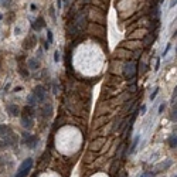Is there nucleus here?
I'll return each instance as SVG.
<instances>
[{"mask_svg": "<svg viewBox=\"0 0 177 177\" xmlns=\"http://www.w3.org/2000/svg\"><path fill=\"white\" fill-rule=\"evenodd\" d=\"M137 73V64L135 61H129L123 65V75L126 80H133Z\"/></svg>", "mask_w": 177, "mask_h": 177, "instance_id": "nucleus-5", "label": "nucleus"}, {"mask_svg": "<svg viewBox=\"0 0 177 177\" xmlns=\"http://www.w3.org/2000/svg\"><path fill=\"white\" fill-rule=\"evenodd\" d=\"M21 143L26 147H28V149H36L37 145H38V137L36 136V135L28 133V132H24L23 136H21Z\"/></svg>", "mask_w": 177, "mask_h": 177, "instance_id": "nucleus-4", "label": "nucleus"}, {"mask_svg": "<svg viewBox=\"0 0 177 177\" xmlns=\"http://www.w3.org/2000/svg\"><path fill=\"white\" fill-rule=\"evenodd\" d=\"M11 133H13V130H11V128L9 125H0V137H3L6 140Z\"/></svg>", "mask_w": 177, "mask_h": 177, "instance_id": "nucleus-11", "label": "nucleus"}, {"mask_svg": "<svg viewBox=\"0 0 177 177\" xmlns=\"http://www.w3.org/2000/svg\"><path fill=\"white\" fill-rule=\"evenodd\" d=\"M20 116H21V125L26 129H31L34 126V116H36V113H34L33 106L27 105L23 109V112L20 113Z\"/></svg>", "mask_w": 177, "mask_h": 177, "instance_id": "nucleus-2", "label": "nucleus"}, {"mask_svg": "<svg viewBox=\"0 0 177 177\" xmlns=\"http://www.w3.org/2000/svg\"><path fill=\"white\" fill-rule=\"evenodd\" d=\"M33 164H34V160H33L31 157H27V159L23 160V163L20 164V167L17 169L16 176L14 177H27V174H28L33 169Z\"/></svg>", "mask_w": 177, "mask_h": 177, "instance_id": "nucleus-3", "label": "nucleus"}, {"mask_svg": "<svg viewBox=\"0 0 177 177\" xmlns=\"http://www.w3.org/2000/svg\"><path fill=\"white\" fill-rule=\"evenodd\" d=\"M18 73L21 74V77H23V78H28V71L26 70L24 67H20V68H18Z\"/></svg>", "mask_w": 177, "mask_h": 177, "instance_id": "nucleus-23", "label": "nucleus"}, {"mask_svg": "<svg viewBox=\"0 0 177 177\" xmlns=\"http://www.w3.org/2000/svg\"><path fill=\"white\" fill-rule=\"evenodd\" d=\"M154 176H156V173H154V171H147V173L140 174V177H154Z\"/></svg>", "mask_w": 177, "mask_h": 177, "instance_id": "nucleus-28", "label": "nucleus"}, {"mask_svg": "<svg viewBox=\"0 0 177 177\" xmlns=\"http://www.w3.org/2000/svg\"><path fill=\"white\" fill-rule=\"evenodd\" d=\"M51 87H53V92L57 95V94L60 92V84H58V80H53V81H51Z\"/></svg>", "mask_w": 177, "mask_h": 177, "instance_id": "nucleus-17", "label": "nucleus"}, {"mask_svg": "<svg viewBox=\"0 0 177 177\" xmlns=\"http://www.w3.org/2000/svg\"><path fill=\"white\" fill-rule=\"evenodd\" d=\"M161 177H164V176H161Z\"/></svg>", "mask_w": 177, "mask_h": 177, "instance_id": "nucleus-36", "label": "nucleus"}, {"mask_svg": "<svg viewBox=\"0 0 177 177\" xmlns=\"http://www.w3.org/2000/svg\"><path fill=\"white\" fill-rule=\"evenodd\" d=\"M54 61L55 63H60V51L55 50V53H54Z\"/></svg>", "mask_w": 177, "mask_h": 177, "instance_id": "nucleus-29", "label": "nucleus"}, {"mask_svg": "<svg viewBox=\"0 0 177 177\" xmlns=\"http://www.w3.org/2000/svg\"><path fill=\"white\" fill-rule=\"evenodd\" d=\"M48 13H50V16H51V18H53V21L55 23V20H57V17H55V9L51 6V7H50V10H48Z\"/></svg>", "mask_w": 177, "mask_h": 177, "instance_id": "nucleus-24", "label": "nucleus"}, {"mask_svg": "<svg viewBox=\"0 0 177 177\" xmlns=\"http://www.w3.org/2000/svg\"><path fill=\"white\" fill-rule=\"evenodd\" d=\"M169 145H170V147H171V149H176V145H177L176 133H173V135L169 137Z\"/></svg>", "mask_w": 177, "mask_h": 177, "instance_id": "nucleus-19", "label": "nucleus"}, {"mask_svg": "<svg viewBox=\"0 0 177 177\" xmlns=\"http://www.w3.org/2000/svg\"><path fill=\"white\" fill-rule=\"evenodd\" d=\"M105 143V139L102 137V139H98V140H95V142H92L91 145H89V147H91V150H99L101 149V146Z\"/></svg>", "mask_w": 177, "mask_h": 177, "instance_id": "nucleus-15", "label": "nucleus"}, {"mask_svg": "<svg viewBox=\"0 0 177 177\" xmlns=\"http://www.w3.org/2000/svg\"><path fill=\"white\" fill-rule=\"evenodd\" d=\"M0 6L4 9H9L11 6V0H0Z\"/></svg>", "mask_w": 177, "mask_h": 177, "instance_id": "nucleus-22", "label": "nucleus"}, {"mask_svg": "<svg viewBox=\"0 0 177 177\" xmlns=\"http://www.w3.org/2000/svg\"><path fill=\"white\" fill-rule=\"evenodd\" d=\"M122 47L123 48H130V50H136V48H140L142 44L139 40H130V41H125L122 43Z\"/></svg>", "mask_w": 177, "mask_h": 177, "instance_id": "nucleus-10", "label": "nucleus"}, {"mask_svg": "<svg viewBox=\"0 0 177 177\" xmlns=\"http://www.w3.org/2000/svg\"><path fill=\"white\" fill-rule=\"evenodd\" d=\"M27 67L33 70V71H36V70H38L40 68V61L37 60V58H34V57H30L28 60H27Z\"/></svg>", "mask_w": 177, "mask_h": 177, "instance_id": "nucleus-13", "label": "nucleus"}, {"mask_svg": "<svg viewBox=\"0 0 177 177\" xmlns=\"http://www.w3.org/2000/svg\"><path fill=\"white\" fill-rule=\"evenodd\" d=\"M27 104L30 105V106H33V108L37 105V99H36V97H34L33 94H30V95L27 97Z\"/></svg>", "mask_w": 177, "mask_h": 177, "instance_id": "nucleus-18", "label": "nucleus"}, {"mask_svg": "<svg viewBox=\"0 0 177 177\" xmlns=\"http://www.w3.org/2000/svg\"><path fill=\"white\" fill-rule=\"evenodd\" d=\"M31 27H33V30L34 31H37V33H40L44 27H45V21H44V18L43 17H37L36 20H34V23H31Z\"/></svg>", "mask_w": 177, "mask_h": 177, "instance_id": "nucleus-9", "label": "nucleus"}, {"mask_svg": "<svg viewBox=\"0 0 177 177\" xmlns=\"http://www.w3.org/2000/svg\"><path fill=\"white\" fill-rule=\"evenodd\" d=\"M146 109H147V106H146V104H142V105H140V108L137 109V112L140 113V115H145V113H146Z\"/></svg>", "mask_w": 177, "mask_h": 177, "instance_id": "nucleus-25", "label": "nucleus"}, {"mask_svg": "<svg viewBox=\"0 0 177 177\" xmlns=\"http://www.w3.org/2000/svg\"><path fill=\"white\" fill-rule=\"evenodd\" d=\"M87 17L88 14L82 10L78 16H75V18L73 20V26L70 27V34H71V37H75V36H78L80 33L84 31V28H85V23H87Z\"/></svg>", "mask_w": 177, "mask_h": 177, "instance_id": "nucleus-1", "label": "nucleus"}, {"mask_svg": "<svg viewBox=\"0 0 177 177\" xmlns=\"http://www.w3.org/2000/svg\"><path fill=\"white\" fill-rule=\"evenodd\" d=\"M18 91H21V87H17V88H14V92H18Z\"/></svg>", "mask_w": 177, "mask_h": 177, "instance_id": "nucleus-33", "label": "nucleus"}, {"mask_svg": "<svg viewBox=\"0 0 177 177\" xmlns=\"http://www.w3.org/2000/svg\"><path fill=\"white\" fill-rule=\"evenodd\" d=\"M139 140H140V135H136V136H135V139H133V142H132V146H130L129 154H133V153L136 152L137 145H139Z\"/></svg>", "mask_w": 177, "mask_h": 177, "instance_id": "nucleus-16", "label": "nucleus"}, {"mask_svg": "<svg viewBox=\"0 0 177 177\" xmlns=\"http://www.w3.org/2000/svg\"><path fill=\"white\" fill-rule=\"evenodd\" d=\"M0 18H1V14H0Z\"/></svg>", "mask_w": 177, "mask_h": 177, "instance_id": "nucleus-35", "label": "nucleus"}, {"mask_svg": "<svg viewBox=\"0 0 177 177\" xmlns=\"http://www.w3.org/2000/svg\"><path fill=\"white\" fill-rule=\"evenodd\" d=\"M34 45H37V37L34 34H28L27 38L24 40V43H23V47L26 50H31L34 48Z\"/></svg>", "mask_w": 177, "mask_h": 177, "instance_id": "nucleus-8", "label": "nucleus"}, {"mask_svg": "<svg viewBox=\"0 0 177 177\" xmlns=\"http://www.w3.org/2000/svg\"><path fill=\"white\" fill-rule=\"evenodd\" d=\"M43 106L40 108V118L43 119H48L51 116V112H53V106L51 104H41Z\"/></svg>", "mask_w": 177, "mask_h": 177, "instance_id": "nucleus-7", "label": "nucleus"}, {"mask_svg": "<svg viewBox=\"0 0 177 177\" xmlns=\"http://www.w3.org/2000/svg\"><path fill=\"white\" fill-rule=\"evenodd\" d=\"M33 95L37 99V104H44V102H45V98H47V89H45V87H43V85H37V87L34 88V91H33Z\"/></svg>", "mask_w": 177, "mask_h": 177, "instance_id": "nucleus-6", "label": "nucleus"}, {"mask_svg": "<svg viewBox=\"0 0 177 177\" xmlns=\"http://www.w3.org/2000/svg\"><path fill=\"white\" fill-rule=\"evenodd\" d=\"M121 177H128V174H126V171H123V173H122V176Z\"/></svg>", "mask_w": 177, "mask_h": 177, "instance_id": "nucleus-34", "label": "nucleus"}, {"mask_svg": "<svg viewBox=\"0 0 177 177\" xmlns=\"http://www.w3.org/2000/svg\"><path fill=\"white\" fill-rule=\"evenodd\" d=\"M159 91H160V89H159V87H157V88H156V89H154V91L152 92V94H150V102H152V101H154V98L157 97Z\"/></svg>", "mask_w": 177, "mask_h": 177, "instance_id": "nucleus-26", "label": "nucleus"}, {"mask_svg": "<svg viewBox=\"0 0 177 177\" xmlns=\"http://www.w3.org/2000/svg\"><path fill=\"white\" fill-rule=\"evenodd\" d=\"M135 91H136V85H132L130 87V92H135Z\"/></svg>", "mask_w": 177, "mask_h": 177, "instance_id": "nucleus-32", "label": "nucleus"}, {"mask_svg": "<svg viewBox=\"0 0 177 177\" xmlns=\"http://www.w3.org/2000/svg\"><path fill=\"white\" fill-rule=\"evenodd\" d=\"M173 164V161L170 160V159H167L166 161H161L160 164H157V167H156V171L154 173H159V171H163V170H167Z\"/></svg>", "mask_w": 177, "mask_h": 177, "instance_id": "nucleus-14", "label": "nucleus"}, {"mask_svg": "<svg viewBox=\"0 0 177 177\" xmlns=\"http://www.w3.org/2000/svg\"><path fill=\"white\" fill-rule=\"evenodd\" d=\"M174 177H176V176H174Z\"/></svg>", "mask_w": 177, "mask_h": 177, "instance_id": "nucleus-37", "label": "nucleus"}, {"mask_svg": "<svg viewBox=\"0 0 177 177\" xmlns=\"http://www.w3.org/2000/svg\"><path fill=\"white\" fill-rule=\"evenodd\" d=\"M6 109H7V112L10 113L11 116H18V115H20V108H18V105H16V104H7Z\"/></svg>", "mask_w": 177, "mask_h": 177, "instance_id": "nucleus-12", "label": "nucleus"}, {"mask_svg": "<svg viewBox=\"0 0 177 177\" xmlns=\"http://www.w3.org/2000/svg\"><path fill=\"white\" fill-rule=\"evenodd\" d=\"M170 45H171V44H167V45H166V50H164V53H163V55H161V57H163V58H164V57L167 55V53H169V51H170V48H171Z\"/></svg>", "mask_w": 177, "mask_h": 177, "instance_id": "nucleus-30", "label": "nucleus"}, {"mask_svg": "<svg viewBox=\"0 0 177 177\" xmlns=\"http://www.w3.org/2000/svg\"><path fill=\"white\" fill-rule=\"evenodd\" d=\"M20 33H21V28H20V26H16V27H14V34H16V36H18Z\"/></svg>", "mask_w": 177, "mask_h": 177, "instance_id": "nucleus-31", "label": "nucleus"}, {"mask_svg": "<svg viewBox=\"0 0 177 177\" xmlns=\"http://www.w3.org/2000/svg\"><path fill=\"white\" fill-rule=\"evenodd\" d=\"M47 43H48L50 45L54 43V36H53V31H51V30H47Z\"/></svg>", "mask_w": 177, "mask_h": 177, "instance_id": "nucleus-21", "label": "nucleus"}, {"mask_svg": "<svg viewBox=\"0 0 177 177\" xmlns=\"http://www.w3.org/2000/svg\"><path fill=\"white\" fill-rule=\"evenodd\" d=\"M116 54H118V55H121L119 58H130V57H132V53H130V51L128 53V51H125V50H119Z\"/></svg>", "mask_w": 177, "mask_h": 177, "instance_id": "nucleus-20", "label": "nucleus"}, {"mask_svg": "<svg viewBox=\"0 0 177 177\" xmlns=\"http://www.w3.org/2000/svg\"><path fill=\"white\" fill-rule=\"evenodd\" d=\"M164 109H166V102H161L160 105H159V109H157V113L160 115V113L164 112Z\"/></svg>", "mask_w": 177, "mask_h": 177, "instance_id": "nucleus-27", "label": "nucleus"}]
</instances>
